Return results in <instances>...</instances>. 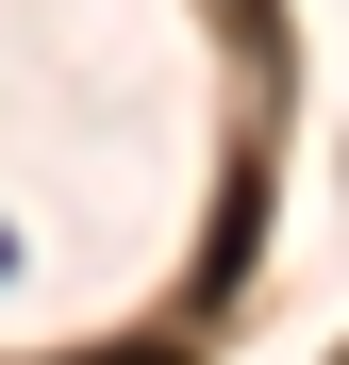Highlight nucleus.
I'll use <instances>...</instances> for the list:
<instances>
[{"instance_id": "f257e3e1", "label": "nucleus", "mask_w": 349, "mask_h": 365, "mask_svg": "<svg viewBox=\"0 0 349 365\" xmlns=\"http://www.w3.org/2000/svg\"><path fill=\"white\" fill-rule=\"evenodd\" d=\"M84 365H183V349H84Z\"/></svg>"}]
</instances>
